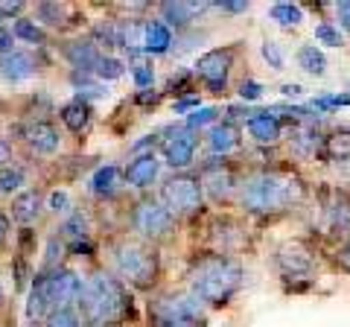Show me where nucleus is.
<instances>
[{"label":"nucleus","instance_id":"c03bdc74","mask_svg":"<svg viewBox=\"0 0 350 327\" xmlns=\"http://www.w3.org/2000/svg\"><path fill=\"white\" fill-rule=\"evenodd\" d=\"M202 94H190V96H178V100H172V114H184L190 117L196 108H202Z\"/></svg>","mask_w":350,"mask_h":327},{"label":"nucleus","instance_id":"37998d69","mask_svg":"<svg viewBox=\"0 0 350 327\" xmlns=\"http://www.w3.org/2000/svg\"><path fill=\"white\" fill-rule=\"evenodd\" d=\"M18 161H24L18 144H15L12 138H3V135H0V170L12 167V164H18Z\"/></svg>","mask_w":350,"mask_h":327},{"label":"nucleus","instance_id":"e433bc0d","mask_svg":"<svg viewBox=\"0 0 350 327\" xmlns=\"http://www.w3.org/2000/svg\"><path fill=\"white\" fill-rule=\"evenodd\" d=\"M219 120H222V108L219 105H202V108H196L190 117H184V126L196 135H204L207 129H213L219 123Z\"/></svg>","mask_w":350,"mask_h":327},{"label":"nucleus","instance_id":"a878e982","mask_svg":"<svg viewBox=\"0 0 350 327\" xmlns=\"http://www.w3.org/2000/svg\"><path fill=\"white\" fill-rule=\"evenodd\" d=\"M129 187H126V179H123V167L120 164H100L94 167V172L88 176V193L91 199L96 202H117Z\"/></svg>","mask_w":350,"mask_h":327},{"label":"nucleus","instance_id":"0eeeda50","mask_svg":"<svg viewBox=\"0 0 350 327\" xmlns=\"http://www.w3.org/2000/svg\"><path fill=\"white\" fill-rule=\"evenodd\" d=\"M271 263L278 269V278L283 283H289V289H301L319 278L321 248L310 237H286L278 243Z\"/></svg>","mask_w":350,"mask_h":327},{"label":"nucleus","instance_id":"f704fd0d","mask_svg":"<svg viewBox=\"0 0 350 327\" xmlns=\"http://www.w3.org/2000/svg\"><path fill=\"white\" fill-rule=\"evenodd\" d=\"M126 73H129V62L123 56H117V53H103V59H100V64H96V70H94V76L103 85L123 79Z\"/></svg>","mask_w":350,"mask_h":327},{"label":"nucleus","instance_id":"4468645a","mask_svg":"<svg viewBox=\"0 0 350 327\" xmlns=\"http://www.w3.org/2000/svg\"><path fill=\"white\" fill-rule=\"evenodd\" d=\"M199 149H202V135L190 132L184 123L161 129L158 158H161V164H167L172 172H193L196 161H199Z\"/></svg>","mask_w":350,"mask_h":327},{"label":"nucleus","instance_id":"2f4dec72","mask_svg":"<svg viewBox=\"0 0 350 327\" xmlns=\"http://www.w3.org/2000/svg\"><path fill=\"white\" fill-rule=\"evenodd\" d=\"M41 266L38 272H53V269H62V266H68V243L59 237V231H50L47 239H44V248H41Z\"/></svg>","mask_w":350,"mask_h":327},{"label":"nucleus","instance_id":"f8f14e48","mask_svg":"<svg viewBox=\"0 0 350 327\" xmlns=\"http://www.w3.org/2000/svg\"><path fill=\"white\" fill-rule=\"evenodd\" d=\"M202 181L204 202L213 205L219 211L237 208V193H239V179H243V167L234 158H204L196 170Z\"/></svg>","mask_w":350,"mask_h":327},{"label":"nucleus","instance_id":"4d7b16f0","mask_svg":"<svg viewBox=\"0 0 350 327\" xmlns=\"http://www.w3.org/2000/svg\"><path fill=\"white\" fill-rule=\"evenodd\" d=\"M347 96H350V82H347Z\"/></svg>","mask_w":350,"mask_h":327},{"label":"nucleus","instance_id":"c9c22d12","mask_svg":"<svg viewBox=\"0 0 350 327\" xmlns=\"http://www.w3.org/2000/svg\"><path fill=\"white\" fill-rule=\"evenodd\" d=\"M315 41L312 44H319V47H333V50H338V47H345L347 44V36H345V29L336 24V21H330V18H324V21H319L315 24Z\"/></svg>","mask_w":350,"mask_h":327},{"label":"nucleus","instance_id":"49530a36","mask_svg":"<svg viewBox=\"0 0 350 327\" xmlns=\"http://www.w3.org/2000/svg\"><path fill=\"white\" fill-rule=\"evenodd\" d=\"M18 50V41L12 36V24L9 21H0V56H6V53Z\"/></svg>","mask_w":350,"mask_h":327},{"label":"nucleus","instance_id":"79ce46f5","mask_svg":"<svg viewBox=\"0 0 350 327\" xmlns=\"http://www.w3.org/2000/svg\"><path fill=\"white\" fill-rule=\"evenodd\" d=\"M262 91H266V85H262L260 79H254V76H245V79L237 85V96H239V100H243L245 105H248V103H260V100H262Z\"/></svg>","mask_w":350,"mask_h":327},{"label":"nucleus","instance_id":"ea45409f","mask_svg":"<svg viewBox=\"0 0 350 327\" xmlns=\"http://www.w3.org/2000/svg\"><path fill=\"white\" fill-rule=\"evenodd\" d=\"M310 108L315 114H330L336 108H350V96L347 91H336V94H319L315 100L310 103Z\"/></svg>","mask_w":350,"mask_h":327},{"label":"nucleus","instance_id":"473e14b6","mask_svg":"<svg viewBox=\"0 0 350 327\" xmlns=\"http://www.w3.org/2000/svg\"><path fill=\"white\" fill-rule=\"evenodd\" d=\"M269 21L280 29H298L306 15H304V6L301 3H292V0H280V3H271L269 6Z\"/></svg>","mask_w":350,"mask_h":327},{"label":"nucleus","instance_id":"cd10ccee","mask_svg":"<svg viewBox=\"0 0 350 327\" xmlns=\"http://www.w3.org/2000/svg\"><path fill=\"white\" fill-rule=\"evenodd\" d=\"M175 47V32L158 18H144V36H140V53L146 59L172 56Z\"/></svg>","mask_w":350,"mask_h":327},{"label":"nucleus","instance_id":"c756f323","mask_svg":"<svg viewBox=\"0 0 350 327\" xmlns=\"http://www.w3.org/2000/svg\"><path fill=\"white\" fill-rule=\"evenodd\" d=\"M32 181V164L29 161H18L12 167L0 170V196L12 202L21 190H27Z\"/></svg>","mask_w":350,"mask_h":327},{"label":"nucleus","instance_id":"aec40b11","mask_svg":"<svg viewBox=\"0 0 350 327\" xmlns=\"http://www.w3.org/2000/svg\"><path fill=\"white\" fill-rule=\"evenodd\" d=\"M324 129L319 123H289L283 144L289 146L295 161H321L324 155Z\"/></svg>","mask_w":350,"mask_h":327},{"label":"nucleus","instance_id":"f03ea898","mask_svg":"<svg viewBox=\"0 0 350 327\" xmlns=\"http://www.w3.org/2000/svg\"><path fill=\"white\" fill-rule=\"evenodd\" d=\"M245 287V263L239 257L216 254V252H196L184 269V289L211 310L231 307L234 298Z\"/></svg>","mask_w":350,"mask_h":327},{"label":"nucleus","instance_id":"dca6fc26","mask_svg":"<svg viewBox=\"0 0 350 327\" xmlns=\"http://www.w3.org/2000/svg\"><path fill=\"white\" fill-rule=\"evenodd\" d=\"M59 237L68 243V252L79 257V252L85 254H94V234H96V213L91 208H82V205H76V208L64 216L59 222Z\"/></svg>","mask_w":350,"mask_h":327},{"label":"nucleus","instance_id":"9d476101","mask_svg":"<svg viewBox=\"0 0 350 327\" xmlns=\"http://www.w3.org/2000/svg\"><path fill=\"white\" fill-rule=\"evenodd\" d=\"M64 129L59 126V120H15L12 123V140L18 144L24 161L36 164L38 161H53L62 155L64 149Z\"/></svg>","mask_w":350,"mask_h":327},{"label":"nucleus","instance_id":"ddd939ff","mask_svg":"<svg viewBox=\"0 0 350 327\" xmlns=\"http://www.w3.org/2000/svg\"><path fill=\"white\" fill-rule=\"evenodd\" d=\"M319 202V220H315V231L321 234L327 243L342 246L350 239V190L342 187H321L315 193Z\"/></svg>","mask_w":350,"mask_h":327},{"label":"nucleus","instance_id":"f257e3e1","mask_svg":"<svg viewBox=\"0 0 350 327\" xmlns=\"http://www.w3.org/2000/svg\"><path fill=\"white\" fill-rule=\"evenodd\" d=\"M312 199V190L298 167L280 161H262L243 167L237 193V208L245 220L271 222L301 211Z\"/></svg>","mask_w":350,"mask_h":327},{"label":"nucleus","instance_id":"412c9836","mask_svg":"<svg viewBox=\"0 0 350 327\" xmlns=\"http://www.w3.org/2000/svg\"><path fill=\"white\" fill-rule=\"evenodd\" d=\"M56 50L62 62L68 64V70H79V73H94L103 59V50L96 47V41L91 36H79V32L76 36H64L56 44Z\"/></svg>","mask_w":350,"mask_h":327},{"label":"nucleus","instance_id":"6e6d98bb","mask_svg":"<svg viewBox=\"0 0 350 327\" xmlns=\"http://www.w3.org/2000/svg\"><path fill=\"white\" fill-rule=\"evenodd\" d=\"M0 123H3V112H0Z\"/></svg>","mask_w":350,"mask_h":327},{"label":"nucleus","instance_id":"4c0bfd02","mask_svg":"<svg viewBox=\"0 0 350 327\" xmlns=\"http://www.w3.org/2000/svg\"><path fill=\"white\" fill-rule=\"evenodd\" d=\"M73 208H76V205H73V193L68 187H50L47 190V216H53V220L62 222Z\"/></svg>","mask_w":350,"mask_h":327},{"label":"nucleus","instance_id":"3c124183","mask_svg":"<svg viewBox=\"0 0 350 327\" xmlns=\"http://www.w3.org/2000/svg\"><path fill=\"white\" fill-rule=\"evenodd\" d=\"M161 100H163V91H144V94L131 96V103L135 105H146V108H155Z\"/></svg>","mask_w":350,"mask_h":327},{"label":"nucleus","instance_id":"de8ad7c7","mask_svg":"<svg viewBox=\"0 0 350 327\" xmlns=\"http://www.w3.org/2000/svg\"><path fill=\"white\" fill-rule=\"evenodd\" d=\"M213 12H225V15H248L251 12V3L245 0H222V3H213Z\"/></svg>","mask_w":350,"mask_h":327},{"label":"nucleus","instance_id":"a19ab883","mask_svg":"<svg viewBox=\"0 0 350 327\" xmlns=\"http://www.w3.org/2000/svg\"><path fill=\"white\" fill-rule=\"evenodd\" d=\"M38 327H85V322H82V315L76 307H59V310H53Z\"/></svg>","mask_w":350,"mask_h":327},{"label":"nucleus","instance_id":"f3484780","mask_svg":"<svg viewBox=\"0 0 350 327\" xmlns=\"http://www.w3.org/2000/svg\"><path fill=\"white\" fill-rule=\"evenodd\" d=\"M38 278L44 280V289H47V298L53 304V310L76 307V301H79V296H82V287H85V275L76 266L38 272Z\"/></svg>","mask_w":350,"mask_h":327},{"label":"nucleus","instance_id":"b1692460","mask_svg":"<svg viewBox=\"0 0 350 327\" xmlns=\"http://www.w3.org/2000/svg\"><path fill=\"white\" fill-rule=\"evenodd\" d=\"M202 140H204L207 158H234L243 152V126L222 117L213 129H207Z\"/></svg>","mask_w":350,"mask_h":327},{"label":"nucleus","instance_id":"2eb2a0df","mask_svg":"<svg viewBox=\"0 0 350 327\" xmlns=\"http://www.w3.org/2000/svg\"><path fill=\"white\" fill-rule=\"evenodd\" d=\"M44 70L41 50H27L18 47L6 56H0V85L6 88H24V85L36 82Z\"/></svg>","mask_w":350,"mask_h":327},{"label":"nucleus","instance_id":"6e6552de","mask_svg":"<svg viewBox=\"0 0 350 327\" xmlns=\"http://www.w3.org/2000/svg\"><path fill=\"white\" fill-rule=\"evenodd\" d=\"M155 196L178 222H196L207 213L204 190L196 172H172L158 184Z\"/></svg>","mask_w":350,"mask_h":327},{"label":"nucleus","instance_id":"20e7f679","mask_svg":"<svg viewBox=\"0 0 350 327\" xmlns=\"http://www.w3.org/2000/svg\"><path fill=\"white\" fill-rule=\"evenodd\" d=\"M76 310H79L85 327H129L137 322V304L131 289L103 266L85 275Z\"/></svg>","mask_w":350,"mask_h":327},{"label":"nucleus","instance_id":"09e8293b","mask_svg":"<svg viewBox=\"0 0 350 327\" xmlns=\"http://www.w3.org/2000/svg\"><path fill=\"white\" fill-rule=\"evenodd\" d=\"M333 263L338 272H345V275L350 278V239L342 246H336V252H333Z\"/></svg>","mask_w":350,"mask_h":327},{"label":"nucleus","instance_id":"1a4fd4ad","mask_svg":"<svg viewBox=\"0 0 350 327\" xmlns=\"http://www.w3.org/2000/svg\"><path fill=\"white\" fill-rule=\"evenodd\" d=\"M149 327H175V324H202L207 327V310L187 289H158L146 301Z\"/></svg>","mask_w":350,"mask_h":327},{"label":"nucleus","instance_id":"864d4df0","mask_svg":"<svg viewBox=\"0 0 350 327\" xmlns=\"http://www.w3.org/2000/svg\"><path fill=\"white\" fill-rule=\"evenodd\" d=\"M9 310V292L3 287V280H0V313H6Z\"/></svg>","mask_w":350,"mask_h":327},{"label":"nucleus","instance_id":"8fccbe9b","mask_svg":"<svg viewBox=\"0 0 350 327\" xmlns=\"http://www.w3.org/2000/svg\"><path fill=\"white\" fill-rule=\"evenodd\" d=\"M330 9L336 12V24L350 32V0H342V3H330Z\"/></svg>","mask_w":350,"mask_h":327},{"label":"nucleus","instance_id":"58836bf2","mask_svg":"<svg viewBox=\"0 0 350 327\" xmlns=\"http://www.w3.org/2000/svg\"><path fill=\"white\" fill-rule=\"evenodd\" d=\"M260 56H262V62H266L275 73L286 70V53H283V44H280V41H275V38H262Z\"/></svg>","mask_w":350,"mask_h":327},{"label":"nucleus","instance_id":"a211bd4d","mask_svg":"<svg viewBox=\"0 0 350 327\" xmlns=\"http://www.w3.org/2000/svg\"><path fill=\"white\" fill-rule=\"evenodd\" d=\"M243 132L248 135V140L260 149H275L283 144L286 138V120H283L275 108H254L245 123H243Z\"/></svg>","mask_w":350,"mask_h":327},{"label":"nucleus","instance_id":"6ab92c4d","mask_svg":"<svg viewBox=\"0 0 350 327\" xmlns=\"http://www.w3.org/2000/svg\"><path fill=\"white\" fill-rule=\"evenodd\" d=\"M155 18L163 21L175 36H184V32H193L199 27V21L213 12V3H199V0H167V3L155 6Z\"/></svg>","mask_w":350,"mask_h":327},{"label":"nucleus","instance_id":"bb28decb","mask_svg":"<svg viewBox=\"0 0 350 327\" xmlns=\"http://www.w3.org/2000/svg\"><path fill=\"white\" fill-rule=\"evenodd\" d=\"M56 117H59V126L64 129V132H70L76 138H82V135L91 132V126H94V120H96L94 105L79 100V96H70V100H64L59 105Z\"/></svg>","mask_w":350,"mask_h":327},{"label":"nucleus","instance_id":"13d9d810","mask_svg":"<svg viewBox=\"0 0 350 327\" xmlns=\"http://www.w3.org/2000/svg\"><path fill=\"white\" fill-rule=\"evenodd\" d=\"M29 327H38V324H29Z\"/></svg>","mask_w":350,"mask_h":327},{"label":"nucleus","instance_id":"39448f33","mask_svg":"<svg viewBox=\"0 0 350 327\" xmlns=\"http://www.w3.org/2000/svg\"><path fill=\"white\" fill-rule=\"evenodd\" d=\"M126 234L144 239V243L163 248L178 239L181 222L163 208L155 193H140L126 211Z\"/></svg>","mask_w":350,"mask_h":327},{"label":"nucleus","instance_id":"5701e85b","mask_svg":"<svg viewBox=\"0 0 350 327\" xmlns=\"http://www.w3.org/2000/svg\"><path fill=\"white\" fill-rule=\"evenodd\" d=\"M9 216L18 228H36L47 216V190L41 184H29L9 202Z\"/></svg>","mask_w":350,"mask_h":327},{"label":"nucleus","instance_id":"5fc2aeb1","mask_svg":"<svg viewBox=\"0 0 350 327\" xmlns=\"http://www.w3.org/2000/svg\"><path fill=\"white\" fill-rule=\"evenodd\" d=\"M175 327H202V324H175Z\"/></svg>","mask_w":350,"mask_h":327},{"label":"nucleus","instance_id":"c85d7f7f","mask_svg":"<svg viewBox=\"0 0 350 327\" xmlns=\"http://www.w3.org/2000/svg\"><path fill=\"white\" fill-rule=\"evenodd\" d=\"M12 36H15L18 44H27V50H47L50 41H53V36L41 24H36L32 15L12 21Z\"/></svg>","mask_w":350,"mask_h":327},{"label":"nucleus","instance_id":"423d86ee","mask_svg":"<svg viewBox=\"0 0 350 327\" xmlns=\"http://www.w3.org/2000/svg\"><path fill=\"white\" fill-rule=\"evenodd\" d=\"M202 252H216L228 257H243L254 246V228L243 213L216 211L202 216Z\"/></svg>","mask_w":350,"mask_h":327},{"label":"nucleus","instance_id":"393cba45","mask_svg":"<svg viewBox=\"0 0 350 327\" xmlns=\"http://www.w3.org/2000/svg\"><path fill=\"white\" fill-rule=\"evenodd\" d=\"M29 12H32V21L36 24H41L44 29L50 32H59V36H64V32H70L76 29L79 24H76V12H79V6H73V3H59V0H41V3H32L29 6Z\"/></svg>","mask_w":350,"mask_h":327},{"label":"nucleus","instance_id":"a18cd8bd","mask_svg":"<svg viewBox=\"0 0 350 327\" xmlns=\"http://www.w3.org/2000/svg\"><path fill=\"white\" fill-rule=\"evenodd\" d=\"M15 243V231H12V216H9V211L0 208V254L6 252L9 246Z\"/></svg>","mask_w":350,"mask_h":327},{"label":"nucleus","instance_id":"72a5a7b5","mask_svg":"<svg viewBox=\"0 0 350 327\" xmlns=\"http://www.w3.org/2000/svg\"><path fill=\"white\" fill-rule=\"evenodd\" d=\"M129 76H131V85H135V91H137V94L155 91L158 73H155V62H152V59L129 62Z\"/></svg>","mask_w":350,"mask_h":327},{"label":"nucleus","instance_id":"4be33fe9","mask_svg":"<svg viewBox=\"0 0 350 327\" xmlns=\"http://www.w3.org/2000/svg\"><path fill=\"white\" fill-rule=\"evenodd\" d=\"M161 158L158 152H140V155H129L123 164V179L126 187L135 193H152L155 184H161Z\"/></svg>","mask_w":350,"mask_h":327},{"label":"nucleus","instance_id":"9b49d317","mask_svg":"<svg viewBox=\"0 0 350 327\" xmlns=\"http://www.w3.org/2000/svg\"><path fill=\"white\" fill-rule=\"evenodd\" d=\"M239 53H243L239 41H234V44H222V47L204 50L202 56L196 59V64H193L196 88H202L204 94H213V96L231 94V79H234Z\"/></svg>","mask_w":350,"mask_h":327},{"label":"nucleus","instance_id":"603ef678","mask_svg":"<svg viewBox=\"0 0 350 327\" xmlns=\"http://www.w3.org/2000/svg\"><path fill=\"white\" fill-rule=\"evenodd\" d=\"M280 94L283 96H292V100H298V96H304V85H298V82H283L280 85Z\"/></svg>","mask_w":350,"mask_h":327},{"label":"nucleus","instance_id":"7c9ffc66","mask_svg":"<svg viewBox=\"0 0 350 327\" xmlns=\"http://www.w3.org/2000/svg\"><path fill=\"white\" fill-rule=\"evenodd\" d=\"M295 64H298V70L312 76V79H321V76H327V56L324 50L319 44H312V41H306V44H301L298 50H295Z\"/></svg>","mask_w":350,"mask_h":327},{"label":"nucleus","instance_id":"7ed1b4c3","mask_svg":"<svg viewBox=\"0 0 350 327\" xmlns=\"http://www.w3.org/2000/svg\"><path fill=\"white\" fill-rule=\"evenodd\" d=\"M103 269L123 280L131 292H158L163 278L161 248L144 243L126 231H114L103 239Z\"/></svg>","mask_w":350,"mask_h":327}]
</instances>
